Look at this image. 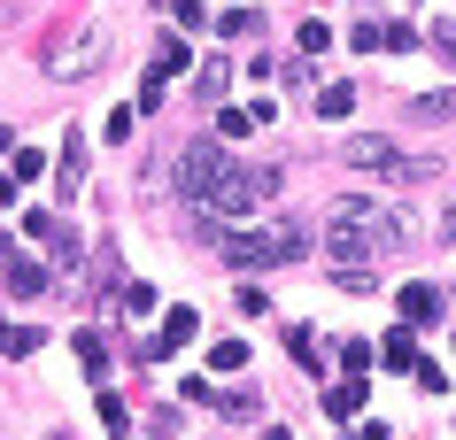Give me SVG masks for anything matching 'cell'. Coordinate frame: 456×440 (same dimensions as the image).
<instances>
[{"instance_id":"1","label":"cell","mask_w":456,"mask_h":440,"mask_svg":"<svg viewBox=\"0 0 456 440\" xmlns=\"http://www.w3.org/2000/svg\"><path fill=\"white\" fill-rule=\"evenodd\" d=\"M410 240V224L371 194H340L333 217H325V247H333V263H371V255H395Z\"/></svg>"},{"instance_id":"2","label":"cell","mask_w":456,"mask_h":440,"mask_svg":"<svg viewBox=\"0 0 456 440\" xmlns=\"http://www.w3.org/2000/svg\"><path fill=\"white\" fill-rule=\"evenodd\" d=\"M216 247H224L232 270H271V263H302V255H310V232L294 217H279V224H264V232H216Z\"/></svg>"},{"instance_id":"3","label":"cell","mask_w":456,"mask_h":440,"mask_svg":"<svg viewBox=\"0 0 456 440\" xmlns=\"http://www.w3.org/2000/svg\"><path fill=\"white\" fill-rule=\"evenodd\" d=\"M101 62H109V31L101 24H62L47 47H39V70H47L54 85H77V77H94Z\"/></svg>"},{"instance_id":"4","label":"cell","mask_w":456,"mask_h":440,"mask_svg":"<svg viewBox=\"0 0 456 440\" xmlns=\"http://www.w3.org/2000/svg\"><path fill=\"white\" fill-rule=\"evenodd\" d=\"M224 171H232V155L216 140H193V147H178V163H170V194L193 201V209H209L216 186H224Z\"/></svg>"},{"instance_id":"5","label":"cell","mask_w":456,"mask_h":440,"mask_svg":"<svg viewBox=\"0 0 456 440\" xmlns=\"http://www.w3.org/2000/svg\"><path fill=\"white\" fill-rule=\"evenodd\" d=\"M271 201H279V163H232L209 209H224V217H256V209H271Z\"/></svg>"},{"instance_id":"6","label":"cell","mask_w":456,"mask_h":440,"mask_svg":"<svg viewBox=\"0 0 456 440\" xmlns=\"http://www.w3.org/2000/svg\"><path fill=\"white\" fill-rule=\"evenodd\" d=\"M340 155H348V171H371V178H403V186L433 171L426 155H403V147H395V140H379V132H356V140L340 147Z\"/></svg>"},{"instance_id":"7","label":"cell","mask_w":456,"mask_h":440,"mask_svg":"<svg viewBox=\"0 0 456 440\" xmlns=\"http://www.w3.org/2000/svg\"><path fill=\"white\" fill-rule=\"evenodd\" d=\"M403 116H410V124H456V85H441V93H418V100H403Z\"/></svg>"},{"instance_id":"8","label":"cell","mask_w":456,"mask_h":440,"mask_svg":"<svg viewBox=\"0 0 456 440\" xmlns=\"http://www.w3.org/2000/svg\"><path fill=\"white\" fill-rule=\"evenodd\" d=\"M8 293H16V301H39V293H47V263H39V255H16V263H8Z\"/></svg>"},{"instance_id":"9","label":"cell","mask_w":456,"mask_h":440,"mask_svg":"<svg viewBox=\"0 0 456 440\" xmlns=\"http://www.w3.org/2000/svg\"><path fill=\"white\" fill-rule=\"evenodd\" d=\"M395 309H403L410 324H433V317H441V293H433V286H403V293H395Z\"/></svg>"},{"instance_id":"10","label":"cell","mask_w":456,"mask_h":440,"mask_svg":"<svg viewBox=\"0 0 456 440\" xmlns=\"http://www.w3.org/2000/svg\"><path fill=\"white\" fill-rule=\"evenodd\" d=\"M77 186H86V132L62 140V201H77Z\"/></svg>"},{"instance_id":"11","label":"cell","mask_w":456,"mask_h":440,"mask_svg":"<svg viewBox=\"0 0 456 440\" xmlns=\"http://www.w3.org/2000/svg\"><path fill=\"white\" fill-rule=\"evenodd\" d=\"M186 340H193V309H170V317H163V332L147 340V356H170V348H186Z\"/></svg>"},{"instance_id":"12","label":"cell","mask_w":456,"mask_h":440,"mask_svg":"<svg viewBox=\"0 0 456 440\" xmlns=\"http://www.w3.org/2000/svg\"><path fill=\"white\" fill-rule=\"evenodd\" d=\"M363 394H371V387H363V371H348V379L325 394V410H333V417H356V410H363Z\"/></svg>"},{"instance_id":"13","label":"cell","mask_w":456,"mask_h":440,"mask_svg":"<svg viewBox=\"0 0 456 440\" xmlns=\"http://www.w3.org/2000/svg\"><path fill=\"white\" fill-rule=\"evenodd\" d=\"M77 364H86V379H109V340L101 332H77Z\"/></svg>"},{"instance_id":"14","label":"cell","mask_w":456,"mask_h":440,"mask_svg":"<svg viewBox=\"0 0 456 440\" xmlns=\"http://www.w3.org/2000/svg\"><path fill=\"white\" fill-rule=\"evenodd\" d=\"M379 364H387V371H418V348H410V332H387Z\"/></svg>"},{"instance_id":"15","label":"cell","mask_w":456,"mask_h":440,"mask_svg":"<svg viewBox=\"0 0 456 440\" xmlns=\"http://www.w3.org/2000/svg\"><path fill=\"white\" fill-rule=\"evenodd\" d=\"M333 286L340 293H371L379 278H371V263H333Z\"/></svg>"},{"instance_id":"16","label":"cell","mask_w":456,"mask_h":440,"mask_svg":"<svg viewBox=\"0 0 456 440\" xmlns=\"http://www.w3.org/2000/svg\"><path fill=\"white\" fill-rule=\"evenodd\" d=\"M348 47H363V54L387 47V24H379V16H356V24H348Z\"/></svg>"},{"instance_id":"17","label":"cell","mask_w":456,"mask_h":440,"mask_svg":"<svg viewBox=\"0 0 456 440\" xmlns=\"http://www.w3.org/2000/svg\"><path fill=\"white\" fill-rule=\"evenodd\" d=\"M348 108H356V85H325L317 93V116H348Z\"/></svg>"},{"instance_id":"18","label":"cell","mask_w":456,"mask_h":440,"mask_svg":"<svg viewBox=\"0 0 456 440\" xmlns=\"http://www.w3.org/2000/svg\"><path fill=\"white\" fill-rule=\"evenodd\" d=\"M0 348H8V356L24 364V356H39V332H31V324H8V340H0Z\"/></svg>"},{"instance_id":"19","label":"cell","mask_w":456,"mask_h":440,"mask_svg":"<svg viewBox=\"0 0 456 440\" xmlns=\"http://www.w3.org/2000/svg\"><path fill=\"white\" fill-rule=\"evenodd\" d=\"M216 31H232V39H248V31H264V16H256V8H224V24Z\"/></svg>"},{"instance_id":"20","label":"cell","mask_w":456,"mask_h":440,"mask_svg":"<svg viewBox=\"0 0 456 440\" xmlns=\"http://www.w3.org/2000/svg\"><path fill=\"white\" fill-rule=\"evenodd\" d=\"M155 70H163V77L186 70V39H163V47H155Z\"/></svg>"},{"instance_id":"21","label":"cell","mask_w":456,"mask_h":440,"mask_svg":"<svg viewBox=\"0 0 456 440\" xmlns=\"http://www.w3.org/2000/svg\"><path fill=\"white\" fill-rule=\"evenodd\" d=\"M155 108H163V70L147 62V85H140V116H155Z\"/></svg>"},{"instance_id":"22","label":"cell","mask_w":456,"mask_h":440,"mask_svg":"<svg viewBox=\"0 0 456 440\" xmlns=\"http://www.w3.org/2000/svg\"><path fill=\"white\" fill-rule=\"evenodd\" d=\"M209 364H216V371H240V364H248V348H240V340H216V348H209Z\"/></svg>"},{"instance_id":"23","label":"cell","mask_w":456,"mask_h":440,"mask_svg":"<svg viewBox=\"0 0 456 440\" xmlns=\"http://www.w3.org/2000/svg\"><path fill=\"white\" fill-rule=\"evenodd\" d=\"M216 410H232V417H256V410H264V402H256V394L240 387V394H216Z\"/></svg>"},{"instance_id":"24","label":"cell","mask_w":456,"mask_h":440,"mask_svg":"<svg viewBox=\"0 0 456 440\" xmlns=\"http://www.w3.org/2000/svg\"><path fill=\"white\" fill-rule=\"evenodd\" d=\"M256 132V108H224V140H248Z\"/></svg>"},{"instance_id":"25","label":"cell","mask_w":456,"mask_h":440,"mask_svg":"<svg viewBox=\"0 0 456 440\" xmlns=\"http://www.w3.org/2000/svg\"><path fill=\"white\" fill-rule=\"evenodd\" d=\"M333 47V24H302V54H325Z\"/></svg>"},{"instance_id":"26","label":"cell","mask_w":456,"mask_h":440,"mask_svg":"<svg viewBox=\"0 0 456 440\" xmlns=\"http://www.w3.org/2000/svg\"><path fill=\"white\" fill-rule=\"evenodd\" d=\"M433 47H441V62L456 70V24H433Z\"/></svg>"},{"instance_id":"27","label":"cell","mask_w":456,"mask_h":440,"mask_svg":"<svg viewBox=\"0 0 456 440\" xmlns=\"http://www.w3.org/2000/svg\"><path fill=\"white\" fill-rule=\"evenodd\" d=\"M8 201H16V178H0V209H8Z\"/></svg>"},{"instance_id":"28","label":"cell","mask_w":456,"mask_h":440,"mask_svg":"<svg viewBox=\"0 0 456 440\" xmlns=\"http://www.w3.org/2000/svg\"><path fill=\"white\" fill-rule=\"evenodd\" d=\"M441 232H449V240H456V209H449V224H441Z\"/></svg>"},{"instance_id":"29","label":"cell","mask_w":456,"mask_h":440,"mask_svg":"<svg viewBox=\"0 0 456 440\" xmlns=\"http://www.w3.org/2000/svg\"><path fill=\"white\" fill-rule=\"evenodd\" d=\"M47 440H70V433H47Z\"/></svg>"},{"instance_id":"30","label":"cell","mask_w":456,"mask_h":440,"mask_svg":"<svg viewBox=\"0 0 456 440\" xmlns=\"http://www.w3.org/2000/svg\"><path fill=\"white\" fill-rule=\"evenodd\" d=\"M0 340H8V324H0Z\"/></svg>"}]
</instances>
